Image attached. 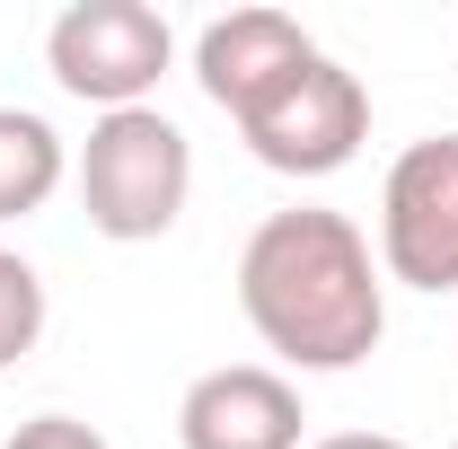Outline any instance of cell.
Instances as JSON below:
<instances>
[{"mask_svg":"<svg viewBox=\"0 0 458 449\" xmlns=\"http://www.w3.org/2000/svg\"><path fill=\"white\" fill-rule=\"evenodd\" d=\"M309 54H318V36H309L291 9H229V18H212V27L194 36V80H203V97L221 114H247Z\"/></svg>","mask_w":458,"mask_h":449,"instance_id":"7","label":"cell"},{"mask_svg":"<svg viewBox=\"0 0 458 449\" xmlns=\"http://www.w3.org/2000/svg\"><path fill=\"white\" fill-rule=\"evenodd\" d=\"M229 123H238V141L274 176H335V168H352L361 141H370V89L318 45L300 71H283L256 106L229 114Z\"/></svg>","mask_w":458,"mask_h":449,"instance_id":"4","label":"cell"},{"mask_svg":"<svg viewBox=\"0 0 458 449\" xmlns=\"http://www.w3.org/2000/svg\"><path fill=\"white\" fill-rule=\"evenodd\" d=\"M379 274L405 291H458V132H423L388 159Z\"/></svg>","mask_w":458,"mask_h":449,"instance_id":"5","label":"cell"},{"mask_svg":"<svg viewBox=\"0 0 458 449\" xmlns=\"http://www.w3.org/2000/svg\"><path fill=\"white\" fill-rule=\"evenodd\" d=\"M238 309L291 370H361L388 335V274L370 229L327 203L265 212L238 247Z\"/></svg>","mask_w":458,"mask_h":449,"instance_id":"1","label":"cell"},{"mask_svg":"<svg viewBox=\"0 0 458 449\" xmlns=\"http://www.w3.org/2000/svg\"><path fill=\"white\" fill-rule=\"evenodd\" d=\"M45 71L62 97H80L98 114L150 106L159 80L176 71V27L150 0H71L45 27Z\"/></svg>","mask_w":458,"mask_h":449,"instance_id":"3","label":"cell"},{"mask_svg":"<svg viewBox=\"0 0 458 449\" xmlns=\"http://www.w3.org/2000/svg\"><path fill=\"white\" fill-rule=\"evenodd\" d=\"M0 449H106V432H98V423H80V414H27Z\"/></svg>","mask_w":458,"mask_h":449,"instance_id":"10","label":"cell"},{"mask_svg":"<svg viewBox=\"0 0 458 449\" xmlns=\"http://www.w3.org/2000/svg\"><path fill=\"white\" fill-rule=\"evenodd\" d=\"M450 449H458V441H450Z\"/></svg>","mask_w":458,"mask_h":449,"instance_id":"12","label":"cell"},{"mask_svg":"<svg viewBox=\"0 0 458 449\" xmlns=\"http://www.w3.org/2000/svg\"><path fill=\"white\" fill-rule=\"evenodd\" d=\"M36 343H45V274L18 247H0V370H18Z\"/></svg>","mask_w":458,"mask_h":449,"instance_id":"9","label":"cell"},{"mask_svg":"<svg viewBox=\"0 0 458 449\" xmlns=\"http://www.w3.org/2000/svg\"><path fill=\"white\" fill-rule=\"evenodd\" d=\"M80 212L98 238L114 247H150L185 221V194H194V141L185 123L159 106H123V114H98L89 141H80Z\"/></svg>","mask_w":458,"mask_h":449,"instance_id":"2","label":"cell"},{"mask_svg":"<svg viewBox=\"0 0 458 449\" xmlns=\"http://www.w3.org/2000/svg\"><path fill=\"white\" fill-rule=\"evenodd\" d=\"M176 441L185 449H309V405L265 361H221L176 396Z\"/></svg>","mask_w":458,"mask_h":449,"instance_id":"6","label":"cell"},{"mask_svg":"<svg viewBox=\"0 0 458 449\" xmlns=\"http://www.w3.org/2000/svg\"><path fill=\"white\" fill-rule=\"evenodd\" d=\"M71 176L62 132L36 106H0V221H36Z\"/></svg>","mask_w":458,"mask_h":449,"instance_id":"8","label":"cell"},{"mask_svg":"<svg viewBox=\"0 0 458 449\" xmlns=\"http://www.w3.org/2000/svg\"><path fill=\"white\" fill-rule=\"evenodd\" d=\"M309 449H405L397 432H327V441H309Z\"/></svg>","mask_w":458,"mask_h":449,"instance_id":"11","label":"cell"}]
</instances>
